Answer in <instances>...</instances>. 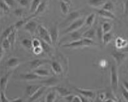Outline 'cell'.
<instances>
[{"mask_svg": "<svg viewBox=\"0 0 128 102\" xmlns=\"http://www.w3.org/2000/svg\"><path fill=\"white\" fill-rule=\"evenodd\" d=\"M96 45V43L93 40L87 38H82L81 39L76 41H71L69 43L64 44L62 47L70 48H77L84 47V46H90Z\"/></svg>", "mask_w": 128, "mask_h": 102, "instance_id": "obj_1", "label": "cell"}, {"mask_svg": "<svg viewBox=\"0 0 128 102\" xmlns=\"http://www.w3.org/2000/svg\"><path fill=\"white\" fill-rule=\"evenodd\" d=\"M85 20L86 19L84 18H78V20H75L74 21H73L72 23L69 25L68 27L62 33V34L66 35V34L70 33L72 31L79 30L85 23Z\"/></svg>", "mask_w": 128, "mask_h": 102, "instance_id": "obj_2", "label": "cell"}, {"mask_svg": "<svg viewBox=\"0 0 128 102\" xmlns=\"http://www.w3.org/2000/svg\"><path fill=\"white\" fill-rule=\"evenodd\" d=\"M118 82V73L117 68L115 65H112L111 69V84L112 90L114 92L117 91Z\"/></svg>", "mask_w": 128, "mask_h": 102, "instance_id": "obj_3", "label": "cell"}, {"mask_svg": "<svg viewBox=\"0 0 128 102\" xmlns=\"http://www.w3.org/2000/svg\"><path fill=\"white\" fill-rule=\"evenodd\" d=\"M38 31L39 35L42 40L46 41L50 45L52 44V40H51L50 32H48V31L44 26H42V25H38Z\"/></svg>", "mask_w": 128, "mask_h": 102, "instance_id": "obj_4", "label": "cell"}, {"mask_svg": "<svg viewBox=\"0 0 128 102\" xmlns=\"http://www.w3.org/2000/svg\"><path fill=\"white\" fill-rule=\"evenodd\" d=\"M111 55L114 59L118 66H120L122 63H123L127 57V55L124 53V52L121 51H117L116 50H113L111 53Z\"/></svg>", "mask_w": 128, "mask_h": 102, "instance_id": "obj_5", "label": "cell"}, {"mask_svg": "<svg viewBox=\"0 0 128 102\" xmlns=\"http://www.w3.org/2000/svg\"><path fill=\"white\" fill-rule=\"evenodd\" d=\"M38 25L37 23L32 20H30L28 21L24 25V30L26 31H28L31 35H34L36 30H38Z\"/></svg>", "mask_w": 128, "mask_h": 102, "instance_id": "obj_6", "label": "cell"}, {"mask_svg": "<svg viewBox=\"0 0 128 102\" xmlns=\"http://www.w3.org/2000/svg\"><path fill=\"white\" fill-rule=\"evenodd\" d=\"M80 13L78 11H73V12L70 13L68 15V16L67 18L65 20L63 23H62V26H66L68 25H70L73 21H74L75 20L80 18Z\"/></svg>", "mask_w": 128, "mask_h": 102, "instance_id": "obj_7", "label": "cell"}, {"mask_svg": "<svg viewBox=\"0 0 128 102\" xmlns=\"http://www.w3.org/2000/svg\"><path fill=\"white\" fill-rule=\"evenodd\" d=\"M20 78L25 81H34V80H40L41 78V76L35 73H28L21 74L20 75Z\"/></svg>", "mask_w": 128, "mask_h": 102, "instance_id": "obj_8", "label": "cell"}, {"mask_svg": "<svg viewBox=\"0 0 128 102\" xmlns=\"http://www.w3.org/2000/svg\"><path fill=\"white\" fill-rule=\"evenodd\" d=\"M50 61L46 59H36L30 63V68L32 70H36L42 65L50 63Z\"/></svg>", "mask_w": 128, "mask_h": 102, "instance_id": "obj_9", "label": "cell"}, {"mask_svg": "<svg viewBox=\"0 0 128 102\" xmlns=\"http://www.w3.org/2000/svg\"><path fill=\"white\" fill-rule=\"evenodd\" d=\"M82 34L81 32H80L78 30H76V31H72V32L70 33H68V36L66 37L62 38L61 40H66V39L68 38V40H71V41H76V40H80L82 38Z\"/></svg>", "mask_w": 128, "mask_h": 102, "instance_id": "obj_10", "label": "cell"}, {"mask_svg": "<svg viewBox=\"0 0 128 102\" xmlns=\"http://www.w3.org/2000/svg\"><path fill=\"white\" fill-rule=\"evenodd\" d=\"M59 80L54 76L50 77L48 79H46V80L41 81V83L42 85L47 86V87H54V86H57Z\"/></svg>", "mask_w": 128, "mask_h": 102, "instance_id": "obj_11", "label": "cell"}, {"mask_svg": "<svg viewBox=\"0 0 128 102\" xmlns=\"http://www.w3.org/2000/svg\"><path fill=\"white\" fill-rule=\"evenodd\" d=\"M97 13L100 16L105 18L110 19V20H115L116 19L115 15L111 11L104 10L102 8L101 9V10H97Z\"/></svg>", "mask_w": 128, "mask_h": 102, "instance_id": "obj_12", "label": "cell"}, {"mask_svg": "<svg viewBox=\"0 0 128 102\" xmlns=\"http://www.w3.org/2000/svg\"><path fill=\"white\" fill-rule=\"evenodd\" d=\"M47 86H42L33 95H32L31 96H30V98H29L28 101L32 102V101H35L38 100V99L40 98L41 96L42 95V94L44 93V92L46 90Z\"/></svg>", "mask_w": 128, "mask_h": 102, "instance_id": "obj_13", "label": "cell"}, {"mask_svg": "<svg viewBox=\"0 0 128 102\" xmlns=\"http://www.w3.org/2000/svg\"><path fill=\"white\" fill-rule=\"evenodd\" d=\"M75 91H77L79 94L82 95L88 98H93L95 96V93L91 90H83V89H80L79 88H74Z\"/></svg>", "mask_w": 128, "mask_h": 102, "instance_id": "obj_14", "label": "cell"}, {"mask_svg": "<svg viewBox=\"0 0 128 102\" xmlns=\"http://www.w3.org/2000/svg\"><path fill=\"white\" fill-rule=\"evenodd\" d=\"M42 85H28L26 88V93L28 96H31L33 95Z\"/></svg>", "mask_w": 128, "mask_h": 102, "instance_id": "obj_15", "label": "cell"}, {"mask_svg": "<svg viewBox=\"0 0 128 102\" xmlns=\"http://www.w3.org/2000/svg\"><path fill=\"white\" fill-rule=\"evenodd\" d=\"M50 34L51 36V40H52V44L55 45L57 42L58 38V30L56 26H53L50 30Z\"/></svg>", "mask_w": 128, "mask_h": 102, "instance_id": "obj_16", "label": "cell"}, {"mask_svg": "<svg viewBox=\"0 0 128 102\" xmlns=\"http://www.w3.org/2000/svg\"><path fill=\"white\" fill-rule=\"evenodd\" d=\"M53 89H54V90L56 91V92L59 94V95H60V96H62V97H65V96L71 94V91L68 90V89L66 88L62 87V86H54Z\"/></svg>", "mask_w": 128, "mask_h": 102, "instance_id": "obj_17", "label": "cell"}, {"mask_svg": "<svg viewBox=\"0 0 128 102\" xmlns=\"http://www.w3.org/2000/svg\"><path fill=\"white\" fill-rule=\"evenodd\" d=\"M11 75V72H9L6 75H4V76L1 78V80H0V85H1V90H2V91H5V90H6V87H7L9 78H10Z\"/></svg>", "mask_w": 128, "mask_h": 102, "instance_id": "obj_18", "label": "cell"}, {"mask_svg": "<svg viewBox=\"0 0 128 102\" xmlns=\"http://www.w3.org/2000/svg\"><path fill=\"white\" fill-rule=\"evenodd\" d=\"M96 36V31L95 29L91 28L87 30L82 34V38H87L94 40Z\"/></svg>", "mask_w": 128, "mask_h": 102, "instance_id": "obj_19", "label": "cell"}, {"mask_svg": "<svg viewBox=\"0 0 128 102\" xmlns=\"http://www.w3.org/2000/svg\"><path fill=\"white\" fill-rule=\"evenodd\" d=\"M20 63V60L16 57H12L10 58L8 60L7 66L10 68H15L17 66H18Z\"/></svg>", "mask_w": 128, "mask_h": 102, "instance_id": "obj_20", "label": "cell"}, {"mask_svg": "<svg viewBox=\"0 0 128 102\" xmlns=\"http://www.w3.org/2000/svg\"><path fill=\"white\" fill-rule=\"evenodd\" d=\"M51 65L52 70H53L55 73L58 74V75H60V74L62 73V68L61 67V65L58 62H57L56 61H52L51 63Z\"/></svg>", "mask_w": 128, "mask_h": 102, "instance_id": "obj_21", "label": "cell"}, {"mask_svg": "<svg viewBox=\"0 0 128 102\" xmlns=\"http://www.w3.org/2000/svg\"><path fill=\"white\" fill-rule=\"evenodd\" d=\"M16 29V27H15V25H11L10 27L7 28L4 31H3V33H2L1 36V41L3 40L4 39H6L8 37L9 35L14 31V30Z\"/></svg>", "mask_w": 128, "mask_h": 102, "instance_id": "obj_22", "label": "cell"}, {"mask_svg": "<svg viewBox=\"0 0 128 102\" xmlns=\"http://www.w3.org/2000/svg\"><path fill=\"white\" fill-rule=\"evenodd\" d=\"M46 1H42V2L41 3V4L40 5L39 7L38 8V9L36 10V11H35L34 13H32V15H31V17L33 18L36 17V16H38L40 14L42 13V12H44L46 9Z\"/></svg>", "mask_w": 128, "mask_h": 102, "instance_id": "obj_23", "label": "cell"}, {"mask_svg": "<svg viewBox=\"0 0 128 102\" xmlns=\"http://www.w3.org/2000/svg\"><path fill=\"white\" fill-rule=\"evenodd\" d=\"M106 2V0H88V5L93 8H98L103 6Z\"/></svg>", "mask_w": 128, "mask_h": 102, "instance_id": "obj_24", "label": "cell"}, {"mask_svg": "<svg viewBox=\"0 0 128 102\" xmlns=\"http://www.w3.org/2000/svg\"><path fill=\"white\" fill-rule=\"evenodd\" d=\"M33 72L38 75L39 76H41V77H42V76H50L51 75L48 70H46V69L37 68L34 70Z\"/></svg>", "mask_w": 128, "mask_h": 102, "instance_id": "obj_25", "label": "cell"}, {"mask_svg": "<svg viewBox=\"0 0 128 102\" xmlns=\"http://www.w3.org/2000/svg\"><path fill=\"white\" fill-rule=\"evenodd\" d=\"M56 98V91L53 89V90L49 92L47 96L46 97V102H53L55 101Z\"/></svg>", "mask_w": 128, "mask_h": 102, "instance_id": "obj_26", "label": "cell"}, {"mask_svg": "<svg viewBox=\"0 0 128 102\" xmlns=\"http://www.w3.org/2000/svg\"><path fill=\"white\" fill-rule=\"evenodd\" d=\"M50 45L49 43H46V41H44V40H41V46H42V49H43L44 52L48 54H50L51 52V48L50 46Z\"/></svg>", "mask_w": 128, "mask_h": 102, "instance_id": "obj_27", "label": "cell"}, {"mask_svg": "<svg viewBox=\"0 0 128 102\" xmlns=\"http://www.w3.org/2000/svg\"><path fill=\"white\" fill-rule=\"evenodd\" d=\"M95 17H96V15L94 13L90 14L85 20V24L87 26H92L95 21Z\"/></svg>", "mask_w": 128, "mask_h": 102, "instance_id": "obj_28", "label": "cell"}, {"mask_svg": "<svg viewBox=\"0 0 128 102\" xmlns=\"http://www.w3.org/2000/svg\"><path fill=\"white\" fill-rule=\"evenodd\" d=\"M7 38L8 39L9 41H10V44H11V48L13 50L14 46L15 41H16V29L9 35Z\"/></svg>", "mask_w": 128, "mask_h": 102, "instance_id": "obj_29", "label": "cell"}, {"mask_svg": "<svg viewBox=\"0 0 128 102\" xmlns=\"http://www.w3.org/2000/svg\"><path fill=\"white\" fill-rule=\"evenodd\" d=\"M41 3V0H33L32 1V3H31V8H30V12L32 13H34L36 11L38 8L39 7Z\"/></svg>", "mask_w": 128, "mask_h": 102, "instance_id": "obj_30", "label": "cell"}, {"mask_svg": "<svg viewBox=\"0 0 128 102\" xmlns=\"http://www.w3.org/2000/svg\"><path fill=\"white\" fill-rule=\"evenodd\" d=\"M112 35L111 33H104L103 38H102V42L104 45H108L110 41L112 40Z\"/></svg>", "mask_w": 128, "mask_h": 102, "instance_id": "obj_31", "label": "cell"}, {"mask_svg": "<svg viewBox=\"0 0 128 102\" xmlns=\"http://www.w3.org/2000/svg\"><path fill=\"white\" fill-rule=\"evenodd\" d=\"M68 5L66 3L63 2V1L60 2V9H61V11L62 14L64 15H67L68 14L69 8Z\"/></svg>", "mask_w": 128, "mask_h": 102, "instance_id": "obj_32", "label": "cell"}, {"mask_svg": "<svg viewBox=\"0 0 128 102\" xmlns=\"http://www.w3.org/2000/svg\"><path fill=\"white\" fill-rule=\"evenodd\" d=\"M102 28L103 30L104 33H110L111 31L112 28V26L111 25V23L108 22H105L102 24Z\"/></svg>", "mask_w": 128, "mask_h": 102, "instance_id": "obj_33", "label": "cell"}, {"mask_svg": "<svg viewBox=\"0 0 128 102\" xmlns=\"http://www.w3.org/2000/svg\"><path fill=\"white\" fill-rule=\"evenodd\" d=\"M102 9L108 10V11H112L114 9V6L113 3L111 1H106L102 6Z\"/></svg>", "mask_w": 128, "mask_h": 102, "instance_id": "obj_34", "label": "cell"}, {"mask_svg": "<svg viewBox=\"0 0 128 102\" xmlns=\"http://www.w3.org/2000/svg\"><path fill=\"white\" fill-rule=\"evenodd\" d=\"M1 46L4 50H8L10 48V47H11V44H10V42L8 38L4 39L3 40L1 41Z\"/></svg>", "mask_w": 128, "mask_h": 102, "instance_id": "obj_35", "label": "cell"}, {"mask_svg": "<svg viewBox=\"0 0 128 102\" xmlns=\"http://www.w3.org/2000/svg\"><path fill=\"white\" fill-rule=\"evenodd\" d=\"M104 35V32L103 30H102V26L98 28L96 30V36L98 38V40L100 41V42H102V38H103Z\"/></svg>", "mask_w": 128, "mask_h": 102, "instance_id": "obj_36", "label": "cell"}, {"mask_svg": "<svg viewBox=\"0 0 128 102\" xmlns=\"http://www.w3.org/2000/svg\"><path fill=\"white\" fill-rule=\"evenodd\" d=\"M22 44L24 46L28 49L31 48L32 47V41H31L30 39H24L22 41Z\"/></svg>", "mask_w": 128, "mask_h": 102, "instance_id": "obj_37", "label": "cell"}, {"mask_svg": "<svg viewBox=\"0 0 128 102\" xmlns=\"http://www.w3.org/2000/svg\"><path fill=\"white\" fill-rule=\"evenodd\" d=\"M0 8H1V10H2L4 13H8L10 12V6L4 2V1H1L0 3Z\"/></svg>", "mask_w": 128, "mask_h": 102, "instance_id": "obj_38", "label": "cell"}, {"mask_svg": "<svg viewBox=\"0 0 128 102\" xmlns=\"http://www.w3.org/2000/svg\"><path fill=\"white\" fill-rule=\"evenodd\" d=\"M121 91L124 98L128 101V90L124 86H121Z\"/></svg>", "mask_w": 128, "mask_h": 102, "instance_id": "obj_39", "label": "cell"}, {"mask_svg": "<svg viewBox=\"0 0 128 102\" xmlns=\"http://www.w3.org/2000/svg\"><path fill=\"white\" fill-rule=\"evenodd\" d=\"M27 22H28V21L26 18L23 20H20V21H18V22H16V23L14 24L15 27H16V28H18L22 26V25H25V24H26Z\"/></svg>", "mask_w": 128, "mask_h": 102, "instance_id": "obj_40", "label": "cell"}, {"mask_svg": "<svg viewBox=\"0 0 128 102\" xmlns=\"http://www.w3.org/2000/svg\"><path fill=\"white\" fill-rule=\"evenodd\" d=\"M42 51H43V49L41 46L33 48V53L35 55H40L42 53Z\"/></svg>", "mask_w": 128, "mask_h": 102, "instance_id": "obj_41", "label": "cell"}, {"mask_svg": "<svg viewBox=\"0 0 128 102\" xmlns=\"http://www.w3.org/2000/svg\"><path fill=\"white\" fill-rule=\"evenodd\" d=\"M0 97H1V102H10V100H8L6 96L4 93V91L1 90V94H0Z\"/></svg>", "mask_w": 128, "mask_h": 102, "instance_id": "obj_42", "label": "cell"}, {"mask_svg": "<svg viewBox=\"0 0 128 102\" xmlns=\"http://www.w3.org/2000/svg\"><path fill=\"white\" fill-rule=\"evenodd\" d=\"M23 13V10L21 8H16L14 11V14L18 17H21Z\"/></svg>", "mask_w": 128, "mask_h": 102, "instance_id": "obj_43", "label": "cell"}, {"mask_svg": "<svg viewBox=\"0 0 128 102\" xmlns=\"http://www.w3.org/2000/svg\"><path fill=\"white\" fill-rule=\"evenodd\" d=\"M41 46V40L38 38H34L32 40V47L35 48L37 46Z\"/></svg>", "mask_w": 128, "mask_h": 102, "instance_id": "obj_44", "label": "cell"}, {"mask_svg": "<svg viewBox=\"0 0 128 102\" xmlns=\"http://www.w3.org/2000/svg\"><path fill=\"white\" fill-rule=\"evenodd\" d=\"M4 1L10 7H14L16 6V1H15V0H4Z\"/></svg>", "mask_w": 128, "mask_h": 102, "instance_id": "obj_45", "label": "cell"}, {"mask_svg": "<svg viewBox=\"0 0 128 102\" xmlns=\"http://www.w3.org/2000/svg\"><path fill=\"white\" fill-rule=\"evenodd\" d=\"M123 40L121 38H118L116 40V46L118 49H121L122 48V44L123 42Z\"/></svg>", "mask_w": 128, "mask_h": 102, "instance_id": "obj_46", "label": "cell"}, {"mask_svg": "<svg viewBox=\"0 0 128 102\" xmlns=\"http://www.w3.org/2000/svg\"><path fill=\"white\" fill-rule=\"evenodd\" d=\"M124 15L125 16H128V0H126V1L124 3Z\"/></svg>", "mask_w": 128, "mask_h": 102, "instance_id": "obj_47", "label": "cell"}, {"mask_svg": "<svg viewBox=\"0 0 128 102\" xmlns=\"http://www.w3.org/2000/svg\"><path fill=\"white\" fill-rule=\"evenodd\" d=\"M74 97V95H72L71 94L70 95H68V96H65L64 98V100H66V101H69V102H72V100H73Z\"/></svg>", "mask_w": 128, "mask_h": 102, "instance_id": "obj_48", "label": "cell"}, {"mask_svg": "<svg viewBox=\"0 0 128 102\" xmlns=\"http://www.w3.org/2000/svg\"><path fill=\"white\" fill-rule=\"evenodd\" d=\"M19 3L22 6H26L28 5V0H19Z\"/></svg>", "mask_w": 128, "mask_h": 102, "instance_id": "obj_49", "label": "cell"}, {"mask_svg": "<svg viewBox=\"0 0 128 102\" xmlns=\"http://www.w3.org/2000/svg\"><path fill=\"white\" fill-rule=\"evenodd\" d=\"M72 102H82L80 95H74Z\"/></svg>", "mask_w": 128, "mask_h": 102, "instance_id": "obj_50", "label": "cell"}, {"mask_svg": "<svg viewBox=\"0 0 128 102\" xmlns=\"http://www.w3.org/2000/svg\"><path fill=\"white\" fill-rule=\"evenodd\" d=\"M10 101H13V102H22L23 101V100L21 98H15L14 100H10Z\"/></svg>", "mask_w": 128, "mask_h": 102, "instance_id": "obj_51", "label": "cell"}, {"mask_svg": "<svg viewBox=\"0 0 128 102\" xmlns=\"http://www.w3.org/2000/svg\"><path fill=\"white\" fill-rule=\"evenodd\" d=\"M120 51H122V52L124 53H128V45L127 46H126L125 48H123L122 49H120Z\"/></svg>", "mask_w": 128, "mask_h": 102, "instance_id": "obj_52", "label": "cell"}, {"mask_svg": "<svg viewBox=\"0 0 128 102\" xmlns=\"http://www.w3.org/2000/svg\"><path fill=\"white\" fill-rule=\"evenodd\" d=\"M123 86L128 90V81L126 80H123Z\"/></svg>", "mask_w": 128, "mask_h": 102, "instance_id": "obj_53", "label": "cell"}, {"mask_svg": "<svg viewBox=\"0 0 128 102\" xmlns=\"http://www.w3.org/2000/svg\"><path fill=\"white\" fill-rule=\"evenodd\" d=\"M61 1H63V2L66 3H67L68 5H71V0H61Z\"/></svg>", "mask_w": 128, "mask_h": 102, "instance_id": "obj_54", "label": "cell"}, {"mask_svg": "<svg viewBox=\"0 0 128 102\" xmlns=\"http://www.w3.org/2000/svg\"><path fill=\"white\" fill-rule=\"evenodd\" d=\"M117 1H121V0H117Z\"/></svg>", "mask_w": 128, "mask_h": 102, "instance_id": "obj_55", "label": "cell"}]
</instances>
